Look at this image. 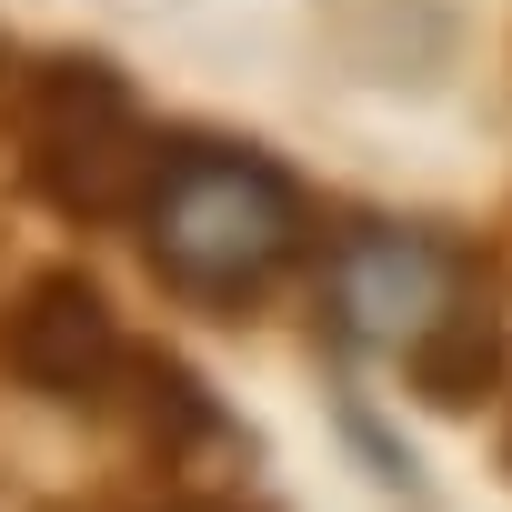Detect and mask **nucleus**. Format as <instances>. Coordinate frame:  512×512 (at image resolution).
I'll return each mask as SVG.
<instances>
[{"instance_id":"f257e3e1","label":"nucleus","mask_w":512,"mask_h":512,"mask_svg":"<svg viewBox=\"0 0 512 512\" xmlns=\"http://www.w3.org/2000/svg\"><path fill=\"white\" fill-rule=\"evenodd\" d=\"M131 231H141V262L161 272V292H181L201 312H241L302 262L312 201L282 161L241 151V141H171Z\"/></svg>"},{"instance_id":"f03ea898","label":"nucleus","mask_w":512,"mask_h":512,"mask_svg":"<svg viewBox=\"0 0 512 512\" xmlns=\"http://www.w3.org/2000/svg\"><path fill=\"white\" fill-rule=\"evenodd\" d=\"M11 141H21V181L61 211V221H141L151 181H161V131L141 121L131 81L111 61H41L11 91Z\"/></svg>"},{"instance_id":"7ed1b4c3","label":"nucleus","mask_w":512,"mask_h":512,"mask_svg":"<svg viewBox=\"0 0 512 512\" xmlns=\"http://www.w3.org/2000/svg\"><path fill=\"white\" fill-rule=\"evenodd\" d=\"M472 292V262L442 241V231H402V221H362L332 241L322 262V322L352 342V352H412L452 302Z\"/></svg>"},{"instance_id":"20e7f679","label":"nucleus","mask_w":512,"mask_h":512,"mask_svg":"<svg viewBox=\"0 0 512 512\" xmlns=\"http://www.w3.org/2000/svg\"><path fill=\"white\" fill-rule=\"evenodd\" d=\"M121 362H131L121 312L71 262L61 272H31L11 302H0V372H11L21 392H41V402H111L121 392Z\"/></svg>"},{"instance_id":"39448f33","label":"nucleus","mask_w":512,"mask_h":512,"mask_svg":"<svg viewBox=\"0 0 512 512\" xmlns=\"http://www.w3.org/2000/svg\"><path fill=\"white\" fill-rule=\"evenodd\" d=\"M502 372H512V312H502L482 282L402 352V382H412L422 412H482V402L502 392Z\"/></svg>"},{"instance_id":"423d86ee","label":"nucleus","mask_w":512,"mask_h":512,"mask_svg":"<svg viewBox=\"0 0 512 512\" xmlns=\"http://www.w3.org/2000/svg\"><path fill=\"white\" fill-rule=\"evenodd\" d=\"M111 402H121L131 442H141V452H151L161 472H181V462H191V452H201V442L221 432L211 392H201V382H191V372H181L171 352H131V362H121V392H111Z\"/></svg>"},{"instance_id":"0eeeda50","label":"nucleus","mask_w":512,"mask_h":512,"mask_svg":"<svg viewBox=\"0 0 512 512\" xmlns=\"http://www.w3.org/2000/svg\"><path fill=\"white\" fill-rule=\"evenodd\" d=\"M502 472H512V422H502Z\"/></svg>"}]
</instances>
